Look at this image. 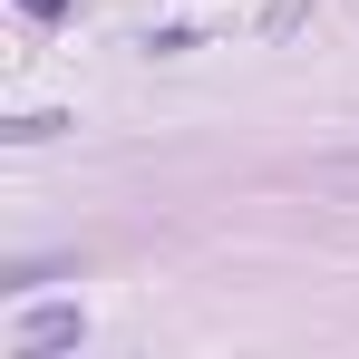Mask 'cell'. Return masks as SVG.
<instances>
[{
	"mask_svg": "<svg viewBox=\"0 0 359 359\" xmlns=\"http://www.w3.org/2000/svg\"><path fill=\"white\" fill-rule=\"evenodd\" d=\"M59 340H78V311H29L20 320V350H59Z\"/></svg>",
	"mask_w": 359,
	"mask_h": 359,
	"instance_id": "1",
	"label": "cell"
}]
</instances>
